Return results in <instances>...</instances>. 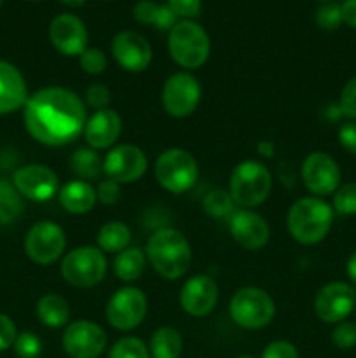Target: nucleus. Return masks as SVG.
I'll use <instances>...</instances> for the list:
<instances>
[{
    "instance_id": "1",
    "label": "nucleus",
    "mask_w": 356,
    "mask_h": 358,
    "mask_svg": "<svg viewBox=\"0 0 356 358\" xmlns=\"http://www.w3.org/2000/svg\"><path fill=\"white\" fill-rule=\"evenodd\" d=\"M24 128L34 140L47 147H63L84 133L87 114L79 94L65 87H44L28 98L23 110Z\"/></svg>"
},
{
    "instance_id": "2",
    "label": "nucleus",
    "mask_w": 356,
    "mask_h": 358,
    "mask_svg": "<svg viewBox=\"0 0 356 358\" xmlns=\"http://www.w3.org/2000/svg\"><path fill=\"white\" fill-rule=\"evenodd\" d=\"M147 257L157 275L173 282L181 278L191 268V245L180 231L163 227L150 236L147 243Z\"/></svg>"
},
{
    "instance_id": "3",
    "label": "nucleus",
    "mask_w": 356,
    "mask_h": 358,
    "mask_svg": "<svg viewBox=\"0 0 356 358\" xmlns=\"http://www.w3.org/2000/svg\"><path fill=\"white\" fill-rule=\"evenodd\" d=\"M334 224V210L316 196L302 198L292 205L286 215V227L295 241L316 245L328 236Z\"/></svg>"
},
{
    "instance_id": "4",
    "label": "nucleus",
    "mask_w": 356,
    "mask_h": 358,
    "mask_svg": "<svg viewBox=\"0 0 356 358\" xmlns=\"http://www.w3.org/2000/svg\"><path fill=\"white\" fill-rule=\"evenodd\" d=\"M171 58L188 70L199 69L209 56V37L205 28L192 20L178 21L168 37Z\"/></svg>"
},
{
    "instance_id": "5",
    "label": "nucleus",
    "mask_w": 356,
    "mask_h": 358,
    "mask_svg": "<svg viewBox=\"0 0 356 358\" xmlns=\"http://www.w3.org/2000/svg\"><path fill=\"white\" fill-rule=\"evenodd\" d=\"M272 177L267 168L258 161H243L234 168L229 180V194L236 205L253 208L269 198Z\"/></svg>"
},
{
    "instance_id": "6",
    "label": "nucleus",
    "mask_w": 356,
    "mask_h": 358,
    "mask_svg": "<svg viewBox=\"0 0 356 358\" xmlns=\"http://www.w3.org/2000/svg\"><path fill=\"white\" fill-rule=\"evenodd\" d=\"M156 180L171 194H184L195 184L199 175L198 161L184 149H168L157 157L154 166Z\"/></svg>"
},
{
    "instance_id": "7",
    "label": "nucleus",
    "mask_w": 356,
    "mask_h": 358,
    "mask_svg": "<svg viewBox=\"0 0 356 358\" xmlns=\"http://www.w3.org/2000/svg\"><path fill=\"white\" fill-rule=\"evenodd\" d=\"M229 313L239 327L257 331L271 324L276 315V306L271 296L262 289L244 287L237 290L230 299Z\"/></svg>"
},
{
    "instance_id": "8",
    "label": "nucleus",
    "mask_w": 356,
    "mask_h": 358,
    "mask_svg": "<svg viewBox=\"0 0 356 358\" xmlns=\"http://www.w3.org/2000/svg\"><path fill=\"white\" fill-rule=\"evenodd\" d=\"M105 275H107V259L100 248H73L61 261L63 280L79 289H91L98 285L103 282Z\"/></svg>"
},
{
    "instance_id": "9",
    "label": "nucleus",
    "mask_w": 356,
    "mask_h": 358,
    "mask_svg": "<svg viewBox=\"0 0 356 358\" xmlns=\"http://www.w3.org/2000/svg\"><path fill=\"white\" fill-rule=\"evenodd\" d=\"M66 247L65 231L51 220H42L30 227L24 238V252L40 266H49L61 257Z\"/></svg>"
},
{
    "instance_id": "10",
    "label": "nucleus",
    "mask_w": 356,
    "mask_h": 358,
    "mask_svg": "<svg viewBox=\"0 0 356 358\" xmlns=\"http://www.w3.org/2000/svg\"><path fill=\"white\" fill-rule=\"evenodd\" d=\"M147 308V297L142 290L136 287H124L108 299L105 317L117 331H133L143 322Z\"/></svg>"
},
{
    "instance_id": "11",
    "label": "nucleus",
    "mask_w": 356,
    "mask_h": 358,
    "mask_svg": "<svg viewBox=\"0 0 356 358\" xmlns=\"http://www.w3.org/2000/svg\"><path fill=\"white\" fill-rule=\"evenodd\" d=\"M163 107L173 117H188L201 101V86L192 73H173L163 86Z\"/></svg>"
},
{
    "instance_id": "12",
    "label": "nucleus",
    "mask_w": 356,
    "mask_h": 358,
    "mask_svg": "<svg viewBox=\"0 0 356 358\" xmlns=\"http://www.w3.org/2000/svg\"><path fill=\"white\" fill-rule=\"evenodd\" d=\"M356 308V289L346 282L327 283L314 297V313L325 324H341Z\"/></svg>"
},
{
    "instance_id": "13",
    "label": "nucleus",
    "mask_w": 356,
    "mask_h": 358,
    "mask_svg": "<svg viewBox=\"0 0 356 358\" xmlns=\"http://www.w3.org/2000/svg\"><path fill=\"white\" fill-rule=\"evenodd\" d=\"M107 343L103 329L89 320L72 322L61 338L63 350L70 358H98L107 348Z\"/></svg>"
},
{
    "instance_id": "14",
    "label": "nucleus",
    "mask_w": 356,
    "mask_h": 358,
    "mask_svg": "<svg viewBox=\"0 0 356 358\" xmlns=\"http://www.w3.org/2000/svg\"><path fill=\"white\" fill-rule=\"evenodd\" d=\"M300 175L307 191L316 198L334 194L341 187V168L327 152H311L304 159Z\"/></svg>"
},
{
    "instance_id": "15",
    "label": "nucleus",
    "mask_w": 356,
    "mask_h": 358,
    "mask_svg": "<svg viewBox=\"0 0 356 358\" xmlns=\"http://www.w3.org/2000/svg\"><path fill=\"white\" fill-rule=\"evenodd\" d=\"M147 171V156L140 147L117 145L105 156L103 173L117 184H131L140 180Z\"/></svg>"
},
{
    "instance_id": "16",
    "label": "nucleus",
    "mask_w": 356,
    "mask_h": 358,
    "mask_svg": "<svg viewBox=\"0 0 356 358\" xmlns=\"http://www.w3.org/2000/svg\"><path fill=\"white\" fill-rule=\"evenodd\" d=\"M13 184L23 198L30 201H49L58 191V177L44 164H27L14 171Z\"/></svg>"
},
{
    "instance_id": "17",
    "label": "nucleus",
    "mask_w": 356,
    "mask_h": 358,
    "mask_svg": "<svg viewBox=\"0 0 356 358\" xmlns=\"http://www.w3.org/2000/svg\"><path fill=\"white\" fill-rule=\"evenodd\" d=\"M112 55L126 72L138 73L149 69L152 62V48L143 35L136 31H119L112 41Z\"/></svg>"
},
{
    "instance_id": "18",
    "label": "nucleus",
    "mask_w": 356,
    "mask_h": 358,
    "mask_svg": "<svg viewBox=\"0 0 356 358\" xmlns=\"http://www.w3.org/2000/svg\"><path fill=\"white\" fill-rule=\"evenodd\" d=\"M49 38L63 56H80L86 51V24L73 14H58L49 24Z\"/></svg>"
},
{
    "instance_id": "19",
    "label": "nucleus",
    "mask_w": 356,
    "mask_h": 358,
    "mask_svg": "<svg viewBox=\"0 0 356 358\" xmlns=\"http://www.w3.org/2000/svg\"><path fill=\"white\" fill-rule=\"evenodd\" d=\"M216 301H218V287L209 276L195 275L181 287L180 306L191 317H206L216 306Z\"/></svg>"
},
{
    "instance_id": "20",
    "label": "nucleus",
    "mask_w": 356,
    "mask_h": 358,
    "mask_svg": "<svg viewBox=\"0 0 356 358\" xmlns=\"http://www.w3.org/2000/svg\"><path fill=\"white\" fill-rule=\"evenodd\" d=\"M230 234L239 247L260 250L269 241V226L265 219L251 210H239L230 217Z\"/></svg>"
},
{
    "instance_id": "21",
    "label": "nucleus",
    "mask_w": 356,
    "mask_h": 358,
    "mask_svg": "<svg viewBox=\"0 0 356 358\" xmlns=\"http://www.w3.org/2000/svg\"><path fill=\"white\" fill-rule=\"evenodd\" d=\"M122 131V119L112 108L96 110L84 126V138L87 145L94 150L108 149L117 142Z\"/></svg>"
},
{
    "instance_id": "22",
    "label": "nucleus",
    "mask_w": 356,
    "mask_h": 358,
    "mask_svg": "<svg viewBox=\"0 0 356 358\" xmlns=\"http://www.w3.org/2000/svg\"><path fill=\"white\" fill-rule=\"evenodd\" d=\"M28 90L20 70L0 59V115L16 112L28 101Z\"/></svg>"
},
{
    "instance_id": "23",
    "label": "nucleus",
    "mask_w": 356,
    "mask_h": 358,
    "mask_svg": "<svg viewBox=\"0 0 356 358\" xmlns=\"http://www.w3.org/2000/svg\"><path fill=\"white\" fill-rule=\"evenodd\" d=\"M96 191L89 182L72 180L63 185L59 191V203L63 208L73 215H82L91 212L96 205Z\"/></svg>"
},
{
    "instance_id": "24",
    "label": "nucleus",
    "mask_w": 356,
    "mask_h": 358,
    "mask_svg": "<svg viewBox=\"0 0 356 358\" xmlns=\"http://www.w3.org/2000/svg\"><path fill=\"white\" fill-rule=\"evenodd\" d=\"M37 317L45 327H63L70 318L68 303L61 296H58V294H45L37 303Z\"/></svg>"
},
{
    "instance_id": "25",
    "label": "nucleus",
    "mask_w": 356,
    "mask_h": 358,
    "mask_svg": "<svg viewBox=\"0 0 356 358\" xmlns=\"http://www.w3.org/2000/svg\"><path fill=\"white\" fill-rule=\"evenodd\" d=\"M72 171L84 182L98 180L103 175V159L91 147H80L70 157Z\"/></svg>"
},
{
    "instance_id": "26",
    "label": "nucleus",
    "mask_w": 356,
    "mask_h": 358,
    "mask_svg": "<svg viewBox=\"0 0 356 358\" xmlns=\"http://www.w3.org/2000/svg\"><path fill=\"white\" fill-rule=\"evenodd\" d=\"M145 271V255L140 248L131 247L119 252L114 261V273L122 282H135Z\"/></svg>"
},
{
    "instance_id": "27",
    "label": "nucleus",
    "mask_w": 356,
    "mask_h": 358,
    "mask_svg": "<svg viewBox=\"0 0 356 358\" xmlns=\"http://www.w3.org/2000/svg\"><path fill=\"white\" fill-rule=\"evenodd\" d=\"M129 241H131V231L121 220H112L105 224L98 233V247L101 248V252H108V254H119L126 250Z\"/></svg>"
},
{
    "instance_id": "28",
    "label": "nucleus",
    "mask_w": 356,
    "mask_h": 358,
    "mask_svg": "<svg viewBox=\"0 0 356 358\" xmlns=\"http://www.w3.org/2000/svg\"><path fill=\"white\" fill-rule=\"evenodd\" d=\"M181 346V336L173 327L157 329L150 338V353L154 358H178Z\"/></svg>"
},
{
    "instance_id": "29",
    "label": "nucleus",
    "mask_w": 356,
    "mask_h": 358,
    "mask_svg": "<svg viewBox=\"0 0 356 358\" xmlns=\"http://www.w3.org/2000/svg\"><path fill=\"white\" fill-rule=\"evenodd\" d=\"M23 213V196L13 182L0 178V227L13 224Z\"/></svg>"
},
{
    "instance_id": "30",
    "label": "nucleus",
    "mask_w": 356,
    "mask_h": 358,
    "mask_svg": "<svg viewBox=\"0 0 356 358\" xmlns=\"http://www.w3.org/2000/svg\"><path fill=\"white\" fill-rule=\"evenodd\" d=\"M108 358H150L149 346L138 338H122L108 352Z\"/></svg>"
},
{
    "instance_id": "31",
    "label": "nucleus",
    "mask_w": 356,
    "mask_h": 358,
    "mask_svg": "<svg viewBox=\"0 0 356 358\" xmlns=\"http://www.w3.org/2000/svg\"><path fill=\"white\" fill-rule=\"evenodd\" d=\"M234 205L230 194L227 191H212L202 201L205 212L213 219H223V217L234 213Z\"/></svg>"
},
{
    "instance_id": "32",
    "label": "nucleus",
    "mask_w": 356,
    "mask_h": 358,
    "mask_svg": "<svg viewBox=\"0 0 356 358\" xmlns=\"http://www.w3.org/2000/svg\"><path fill=\"white\" fill-rule=\"evenodd\" d=\"M334 210L341 215H356V182L341 185L334 192Z\"/></svg>"
},
{
    "instance_id": "33",
    "label": "nucleus",
    "mask_w": 356,
    "mask_h": 358,
    "mask_svg": "<svg viewBox=\"0 0 356 358\" xmlns=\"http://www.w3.org/2000/svg\"><path fill=\"white\" fill-rule=\"evenodd\" d=\"M14 352L20 358H38L42 353V341L37 334L24 331L14 341Z\"/></svg>"
},
{
    "instance_id": "34",
    "label": "nucleus",
    "mask_w": 356,
    "mask_h": 358,
    "mask_svg": "<svg viewBox=\"0 0 356 358\" xmlns=\"http://www.w3.org/2000/svg\"><path fill=\"white\" fill-rule=\"evenodd\" d=\"M80 69L89 76H100L107 69V56L98 48H86V51L79 56Z\"/></svg>"
},
{
    "instance_id": "35",
    "label": "nucleus",
    "mask_w": 356,
    "mask_h": 358,
    "mask_svg": "<svg viewBox=\"0 0 356 358\" xmlns=\"http://www.w3.org/2000/svg\"><path fill=\"white\" fill-rule=\"evenodd\" d=\"M332 343L339 350H351L356 346V324L353 322H341L332 331Z\"/></svg>"
},
{
    "instance_id": "36",
    "label": "nucleus",
    "mask_w": 356,
    "mask_h": 358,
    "mask_svg": "<svg viewBox=\"0 0 356 358\" xmlns=\"http://www.w3.org/2000/svg\"><path fill=\"white\" fill-rule=\"evenodd\" d=\"M342 23V10L339 3H323L316 10V24L323 30H335Z\"/></svg>"
},
{
    "instance_id": "37",
    "label": "nucleus",
    "mask_w": 356,
    "mask_h": 358,
    "mask_svg": "<svg viewBox=\"0 0 356 358\" xmlns=\"http://www.w3.org/2000/svg\"><path fill=\"white\" fill-rule=\"evenodd\" d=\"M339 110L351 121H356V77L349 79L342 87L341 98H339Z\"/></svg>"
},
{
    "instance_id": "38",
    "label": "nucleus",
    "mask_w": 356,
    "mask_h": 358,
    "mask_svg": "<svg viewBox=\"0 0 356 358\" xmlns=\"http://www.w3.org/2000/svg\"><path fill=\"white\" fill-rule=\"evenodd\" d=\"M86 101L91 108H96V110L108 108V103H110V90L107 86H103V84H93V86L87 87Z\"/></svg>"
},
{
    "instance_id": "39",
    "label": "nucleus",
    "mask_w": 356,
    "mask_h": 358,
    "mask_svg": "<svg viewBox=\"0 0 356 358\" xmlns=\"http://www.w3.org/2000/svg\"><path fill=\"white\" fill-rule=\"evenodd\" d=\"M168 7L177 14V17L192 20L201 14V0H168Z\"/></svg>"
},
{
    "instance_id": "40",
    "label": "nucleus",
    "mask_w": 356,
    "mask_h": 358,
    "mask_svg": "<svg viewBox=\"0 0 356 358\" xmlns=\"http://www.w3.org/2000/svg\"><path fill=\"white\" fill-rule=\"evenodd\" d=\"M262 358H299V352L288 341H272L264 348Z\"/></svg>"
},
{
    "instance_id": "41",
    "label": "nucleus",
    "mask_w": 356,
    "mask_h": 358,
    "mask_svg": "<svg viewBox=\"0 0 356 358\" xmlns=\"http://www.w3.org/2000/svg\"><path fill=\"white\" fill-rule=\"evenodd\" d=\"M157 14H159V6L156 2H150V0H142L133 9L135 20L143 24H156Z\"/></svg>"
},
{
    "instance_id": "42",
    "label": "nucleus",
    "mask_w": 356,
    "mask_h": 358,
    "mask_svg": "<svg viewBox=\"0 0 356 358\" xmlns=\"http://www.w3.org/2000/svg\"><path fill=\"white\" fill-rule=\"evenodd\" d=\"M96 198L100 199L103 205H115V203L121 199V187H119L117 182L110 180V178L101 180L96 189Z\"/></svg>"
},
{
    "instance_id": "43",
    "label": "nucleus",
    "mask_w": 356,
    "mask_h": 358,
    "mask_svg": "<svg viewBox=\"0 0 356 358\" xmlns=\"http://www.w3.org/2000/svg\"><path fill=\"white\" fill-rule=\"evenodd\" d=\"M17 338V331L14 322L7 315L0 313V352H6L14 345Z\"/></svg>"
},
{
    "instance_id": "44",
    "label": "nucleus",
    "mask_w": 356,
    "mask_h": 358,
    "mask_svg": "<svg viewBox=\"0 0 356 358\" xmlns=\"http://www.w3.org/2000/svg\"><path fill=\"white\" fill-rule=\"evenodd\" d=\"M339 142L349 154L356 156V121H348L339 128Z\"/></svg>"
},
{
    "instance_id": "45",
    "label": "nucleus",
    "mask_w": 356,
    "mask_h": 358,
    "mask_svg": "<svg viewBox=\"0 0 356 358\" xmlns=\"http://www.w3.org/2000/svg\"><path fill=\"white\" fill-rule=\"evenodd\" d=\"M342 21L351 28H356V0H346L341 6Z\"/></svg>"
},
{
    "instance_id": "46",
    "label": "nucleus",
    "mask_w": 356,
    "mask_h": 358,
    "mask_svg": "<svg viewBox=\"0 0 356 358\" xmlns=\"http://www.w3.org/2000/svg\"><path fill=\"white\" fill-rule=\"evenodd\" d=\"M346 271H348L349 280H351L353 285L356 287V252H353L348 259V264H346Z\"/></svg>"
},
{
    "instance_id": "47",
    "label": "nucleus",
    "mask_w": 356,
    "mask_h": 358,
    "mask_svg": "<svg viewBox=\"0 0 356 358\" xmlns=\"http://www.w3.org/2000/svg\"><path fill=\"white\" fill-rule=\"evenodd\" d=\"M258 150H260V154H264L265 157H271L272 152H274V145H272V142H262L258 143Z\"/></svg>"
},
{
    "instance_id": "48",
    "label": "nucleus",
    "mask_w": 356,
    "mask_h": 358,
    "mask_svg": "<svg viewBox=\"0 0 356 358\" xmlns=\"http://www.w3.org/2000/svg\"><path fill=\"white\" fill-rule=\"evenodd\" d=\"M61 2L68 7H80L86 3V0H61Z\"/></svg>"
},
{
    "instance_id": "49",
    "label": "nucleus",
    "mask_w": 356,
    "mask_h": 358,
    "mask_svg": "<svg viewBox=\"0 0 356 358\" xmlns=\"http://www.w3.org/2000/svg\"><path fill=\"white\" fill-rule=\"evenodd\" d=\"M237 358H253V357H250V355H239Z\"/></svg>"
},
{
    "instance_id": "50",
    "label": "nucleus",
    "mask_w": 356,
    "mask_h": 358,
    "mask_svg": "<svg viewBox=\"0 0 356 358\" xmlns=\"http://www.w3.org/2000/svg\"><path fill=\"white\" fill-rule=\"evenodd\" d=\"M2 3H3V0H0V7H2Z\"/></svg>"
},
{
    "instance_id": "51",
    "label": "nucleus",
    "mask_w": 356,
    "mask_h": 358,
    "mask_svg": "<svg viewBox=\"0 0 356 358\" xmlns=\"http://www.w3.org/2000/svg\"><path fill=\"white\" fill-rule=\"evenodd\" d=\"M31 2H35V0H31Z\"/></svg>"
}]
</instances>
